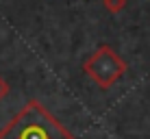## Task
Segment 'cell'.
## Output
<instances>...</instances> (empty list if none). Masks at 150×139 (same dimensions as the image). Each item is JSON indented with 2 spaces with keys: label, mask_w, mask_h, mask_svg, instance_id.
Listing matches in <instances>:
<instances>
[{
  "label": "cell",
  "mask_w": 150,
  "mask_h": 139,
  "mask_svg": "<svg viewBox=\"0 0 150 139\" xmlns=\"http://www.w3.org/2000/svg\"><path fill=\"white\" fill-rule=\"evenodd\" d=\"M0 139H74V135L52 117L37 100H30L0 131Z\"/></svg>",
  "instance_id": "obj_1"
},
{
  "label": "cell",
  "mask_w": 150,
  "mask_h": 139,
  "mask_svg": "<svg viewBox=\"0 0 150 139\" xmlns=\"http://www.w3.org/2000/svg\"><path fill=\"white\" fill-rule=\"evenodd\" d=\"M83 72L89 76L100 89H109L126 72V61L111 46H100L89 59L83 63Z\"/></svg>",
  "instance_id": "obj_2"
},
{
  "label": "cell",
  "mask_w": 150,
  "mask_h": 139,
  "mask_svg": "<svg viewBox=\"0 0 150 139\" xmlns=\"http://www.w3.org/2000/svg\"><path fill=\"white\" fill-rule=\"evenodd\" d=\"M102 4H105V9L109 13H120L126 7V0H102Z\"/></svg>",
  "instance_id": "obj_3"
},
{
  "label": "cell",
  "mask_w": 150,
  "mask_h": 139,
  "mask_svg": "<svg viewBox=\"0 0 150 139\" xmlns=\"http://www.w3.org/2000/svg\"><path fill=\"white\" fill-rule=\"evenodd\" d=\"M9 91H11V87H9V83L0 76V100H4V98L9 96Z\"/></svg>",
  "instance_id": "obj_4"
}]
</instances>
